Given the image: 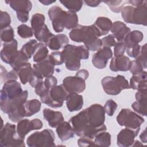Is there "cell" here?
Instances as JSON below:
<instances>
[{"label":"cell","instance_id":"57","mask_svg":"<svg viewBox=\"0 0 147 147\" xmlns=\"http://www.w3.org/2000/svg\"><path fill=\"white\" fill-rule=\"evenodd\" d=\"M30 126L32 130H39L43 126V123L38 118H34L30 121Z\"/></svg>","mask_w":147,"mask_h":147},{"label":"cell","instance_id":"1","mask_svg":"<svg viewBox=\"0 0 147 147\" xmlns=\"http://www.w3.org/2000/svg\"><path fill=\"white\" fill-rule=\"evenodd\" d=\"M69 38L76 42H84V46L91 51H97L102 46L100 34L94 25H78L69 33Z\"/></svg>","mask_w":147,"mask_h":147},{"label":"cell","instance_id":"23","mask_svg":"<svg viewBox=\"0 0 147 147\" xmlns=\"http://www.w3.org/2000/svg\"><path fill=\"white\" fill-rule=\"evenodd\" d=\"M69 42L68 37L64 34H58L53 35L45 44L49 49L53 51H57L64 48Z\"/></svg>","mask_w":147,"mask_h":147},{"label":"cell","instance_id":"35","mask_svg":"<svg viewBox=\"0 0 147 147\" xmlns=\"http://www.w3.org/2000/svg\"><path fill=\"white\" fill-rule=\"evenodd\" d=\"M28 60L29 58L27 57V56L23 52L20 50L18 51L17 55L12 61V63L10 64V65L13 68V69H14L17 71L20 67L28 63Z\"/></svg>","mask_w":147,"mask_h":147},{"label":"cell","instance_id":"38","mask_svg":"<svg viewBox=\"0 0 147 147\" xmlns=\"http://www.w3.org/2000/svg\"><path fill=\"white\" fill-rule=\"evenodd\" d=\"M24 103L20 105L16 110L8 114V117L10 121L16 123L22 119L24 117H25Z\"/></svg>","mask_w":147,"mask_h":147},{"label":"cell","instance_id":"53","mask_svg":"<svg viewBox=\"0 0 147 147\" xmlns=\"http://www.w3.org/2000/svg\"><path fill=\"white\" fill-rule=\"evenodd\" d=\"M49 90L50 89L46 87L43 81L38 83L34 87V91L36 94L40 96H41L47 94Z\"/></svg>","mask_w":147,"mask_h":147},{"label":"cell","instance_id":"2","mask_svg":"<svg viewBox=\"0 0 147 147\" xmlns=\"http://www.w3.org/2000/svg\"><path fill=\"white\" fill-rule=\"evenodd\" d=\"M64 61L67 69L77 71L80 67V60L89 57V50L84 45H66L62 51Z\"/></svg>","mask_w":147,"mask_h":147},{"label":"cell","instance_id":"30","mask_svg":"<svg viewBox=\"0 0 147 147\" xmlns=\"http://www.w3.org/2000/svg\"><path fill=\"white\" fill-rule=\"evenodd\" d=\"M41 105V102L36 99L26 100L24 103L25 117H31L38 113L40 110Z\"/></svg>","mask_w":147,"mask_h":147},{"label":"cell","instance_id":"28","mask_svg":"<svg viewBox=\"0 0 147 147\" xmlns=\"http://www.w3.org/2000/svg\"><path fill=\"white\" fill-rule=\"evenodd\" d=\"M93 25L98 29L101 36L106 35L109 32L111 28L113 22L107 17H99Z\"/></svg>","mask_w":147,"mask_h":147},{"label":"cell","instance_id":"29","mask_svg":"<svg viewBox=\"0 0 147 147\" xmlns=\"http://www.w3.org/2000/svg\"><path fill=\"white\" fill-rule=\"evenodd\" d=\"M144 38V34L142 32L134 30L130 31L125 37L123 42H125L126 48L134 47L138 44Z\"/></svg>","mask_w":147,"mask_h":147},{"label":"cell","instance_id":"52","mask_svg":"<svg viewBox=\"0 0 147 147\" xmlns=\"http://www.w3.org/2000/svg\"><path fill=\"white\" fill-rule=\"evenodd\" d=\"M102 43L103 47L110 48L114 46L116 44L115 37L113 34H109L102 38Z\"/></svg>","mask_w":147,"mask_h":147},{"label":"cell","instance_id":"11","mask_svg":"<svg viewBox=\"0 0 147 147\" xmlns=\"http://www.w3.org/2000/svg\"><path fill=\"white\" fill-rule=\"evenodd\" d=\"M5 2L16 11L18 20L21 22H26L29 20V12L32 7V2L28 1H5Z\"/></svg>","mask_w":147,"mask_h":147},{"label":"cell","instance_id":"13","mask_svg":"<svg viewBox=\"0 0 147 147\" xmlns=\"http://www.w3.org/2000/svg\"><path fill=\"white\" fill-rule=\"evenodd\" d=\"M69 122L72 125L75 134L79 137L83 136L86 129L91 126L87 120L85 109L72 117L69 120Z\"/></svg>","mask_w":147,"mask_h":147},{"label":"cell","instance_id":"42","mask_svg":"<svg viewBox=\"0 0 147 147\" xmlns=\"http://www.w3.org/2000/svg\"><path fill=\"white\" fill-rule=\"evenodd\" d=\"M78 25V17L76 12L68 10L65 28L71 29L75 28Z\"/></svg>","mask_w":147,"mask_h":147},{"label":"cell","instance_id":"39","mask_svg":"<svg viewBox=\"0 0 147 147\" xmlns=\"http://www.w3.org/2000/svg\"><path fill=\"white\" fill-rule=\"evenodd\" d=\"M1 82H5L7 80H17L18 78V75L17 72L12 69L11 71L7 72L5 68H4L2 65H1Z\"/></svg>","mask_w":147,"mask_h":147},{"label":"cell","instance_id":"43","mask_svg":"<svg viewBox=\"0 0 147 147\" xmlns=\"http://www.w3.org/2000/svg\"><path fill=\"white\" fill-rule=\"evenodd\" d=\"M17 33L22 38H28L34 35V31L32 28L22 24L17 27Z\"/></svg>","mask_w":147,"mask_h":147},{"label":"cell","instance_id":"33","mask_svg":"<svg viewBox=\"0 0 147 147\" xmlns=\"http://www.w3.org/2000/svg\"><path fill=\"white\" fill-rule=\"evenodd\" d=\"M34 35L37 40L46 44L53 34L49 31L47 25L45 24L42 27L34 31Z\"/></svg>","mask_w":147,"mask_h":147},{"label":"cell","instance_id":"19","mask_svg":"<svg viewBox=\"0 0 147 147\" xmlns=\"http://www.w3.org/2000/svg\"><path fill=\"white\" fill-rule=\"evenodd\" d=\"M131 65V60L125 55L114 56L112 58L109 68L114 72L117 71H127L129 70Z\"/></svg>","mask_w":147,"mask_h":147},{"label":"cell","instance_id":"40","mask_svg":"<svg viewBox=\"0 0 147 147\" xmlns=\"http://www.w3.org/2000/svg\"><path fill=\"white\" fill-rule=\"evenodd\" d=\"M60 2L67 8L68 10L74 12L79 11L83 3L82 1H60Z\"/></svg>","mask_w":147,"mask_h":147},{"label":"cell","instance_id":"60","mask_svg":"<svg viewBox=\"0 0 147 147\" xmlns=\"http://www.w3.org/2000/svg\"><path fill=\"white\" fill-rule=\"evenodd\" d=\"M140 138L141 140V141H142V142L146 144V129H145L140 134Z\"/></svg>","mask_w":147,"mask_h":147},{"label":"cell","instance_id":"24","mask_svg":"<svg viewBox=\"0 0 147 147\" xmlns=\"http://www.w3.org/2000/svg\"><path fill=\"white\" fill-rule=\"evenodd\" d=\"M56 133L62 141L73 138L75 134L72 125L67 121H63L56 127Z\"/></svg>","mask_w":147,"mask_h":147},{"label":"cell","instance_id":"46","mask_svg":"<svg viewBox=\"0 0 147 147\" xmlns=\"http://www.w3.org/2000/svg\"><path fill=\"white\" fill-rule=\"evenodd\" d=\"M48 58L54 65H61L63 63H64L62 51L53 52L49 55H48Z\"/></svg>","mask_w":147,"mask_h":147},{"label":"cell","instance_id":"45","mask_svg":"<svg viewBox=\"0 0 147 147\" xmlns=\"http://www.w3.org/2000/svg\"><path fill=\"white\" fill-rule=\"evenodd\" d=\"M14 32L11 26L1 30V39L3 42H9L14 38Z\"/></svg>","mask_w":147,"mask_h":147},{"label":"cell","instance_id":"50","mask_svg":"<svg viewBox=\"0 0 147 147\" xmlns=\"http://www.w3.org/2000/svg\"><path fill=\"white\" fill-rule=\"evenodd\" d=\"M144 68L142 65L137 60H134L131 61V65L129 71L133 74V75H138L144 71Z\"/></svg>","mask_w":147,"mask_h":147},{"label":"cell","instance_id":"25","mask_svg":"<svg viewBox=\"0 0 147 147\" xmlns=\"http://www.w3.org/2000/svg\"><path fill=\"white\" fill-rule=\"evenodd\" d=\"M66 105L70 112L80 110L83 105L82 95L77 93H69L66 99Z\"/></svg>","mask_w":147,"mask_h":147},{"label":"cell","instance_id":"18","mask_svg":"<svg viewBox=\"0 0 147 147\" xmlns=\"http://www.w3.org/2000/svg\"><path fill=\"white\" fill-rule=\"evenodd\" d=\"M18 42L16 39L9 42H4L1 51V58L4 63L10 64L18 54Z\"/></svg>","mask_w":147,"mask_h":147},{"label":"cell","instance_id":"12","mask_svg":"<svg viewBox=\"0 0 147 147\" xmlns=\"http://www.w3.org/2000/svg\"><path fill=\"white\" fill-rule=\"evenodd\" d=\"M28 96V91L24 90L21 94L14 98L0 100V107L1 110L3 113L8 114L23 104L26 100Z\"/></svg>","mask_w":147,"mask_h":147},{"label":"cell","instance_id":"8","mask_svg":"<svg viewBox=\"0 0 147 147\" xmlns=\"http://www.w3.org/2000/svg\"><path fill=\"white\" fill-rule=\"evenodd\" d=\"M118 123L131 129H140L141 125L144 122V119L138 114L129 109H122L117 117Z\"/></svg>","mask_w":147,"mask_h":147},{"label":"cell","instance_id":"5","mask_svg":"<svg viewBox=\"0 0 147 147\" xmlns=\"http://www.w3.org/2000/svg\"><path fill=\"white\" fill-rule=\"evenodd\" d=\"M0 146L1 147L25 146L24 138L19 136L14 124L7 122L0 131Z\"/></svg>","mask_w":147,"mask_h":147},{"label":"cell","instance_id":"7","mask_svg":"<svg viewBox=\"0 0 147 147\" xmlns=\"http://www.w3.org/2000/svg\"><path fill=\"white\" fill-rule=\"evenodd\" d=\"M55 136L51 129H44L41 131H35L26 140V144L30 147L55 146Z\"/></svg>","mask_w":147,"mask_h":147},{"label":"cell","instance_id":"14","mask_svg":"<svg viewBox=\"0 0 147 147\" xmlns=\"http://www.w3.org/2000/svg\"><path fill=\"white\" fill-rule=\"evenodd\" d=\"M23 91L21 84L17 80H10L5 82L1 90L0 100L14 98Z\"/></svg>","mask_w":147,"mask_h":147},{"label":"cell","instance_id":"56","mask_svg":"<svg viewBox=\"0 0 147 147\" xmlns=\"http://www.w3.org/2000/svg\"><path fill=\"white\" fill-rule=\"evenodd\" d=\"M45 85L47 88L49 89L52 88V87L57 86V80L56 78V77L51 75L45 78V79L44 81Z\"/></svg>","mask_w":147,"mask_h":147},{"label":"cell","instance_id":"21","mask_svg":"<svg viewBox=\"0 0 147 147\" xmlns=\"http://www.w3.org/2000/svg\"><path fill=\"white\" fill-rule=\"evenodd\" d=\"M43 116L51 127H56L64 121L63 114L60 111H54L50 109L45 108L44 109Z\"/></svg>","mask_w":147,"mask_h":147},{"label":"cell","instance_id":"37","mask_svg":"<svg viewBox=\"0 0 147 147\" xmlns=\"http://www.w3.org/2000/svg\"><path fill=\"white\" fill-rule=\"evenodd\" d=\"M45 16L41 13H36L33 14L30 20L31 28L33 31H36L42 27L45 24Z\"/></svg>","mask_w":147,"mask_h":147},{"label":"cell","instance_id":"48","mask_svg":"<svg viewBox=\"0 0 147 147\" xmlns=\"http://www.w3.org/2000/svg\"><path fill=\"white\" fill-rule=\"evenodd\" d=\"M146 44L141 46V49L139 55L136 58V60L140 62L144 69L146 68Z\"/></svg>","mask_w":147,"mask_h":147},{"label":"cell","instance_id":"62","mask_svg":"<svg viewBox=\"0 0 147 147\" xmlns=\"http://www.w3.org/2000/svg\"><path fill=\"white\" fill-rule=\"evenodd\" d=\"M138 145H143V144H141L140 142L138 141V140H134V143L132 146H138Z\"/></svg>","mask_w":147,"mask_h":147},{"label":"cell","instance_id":"41","mask_svg":"<svg viewBox=\"0 0 147 147\" xmlns=\"http://www.w3.org/2000/svg\"><path fill=\"white\" fill-rule=\"evenodd\" d=\"M103 2L107 5V6L109 7V8L112 11L118 13L120 11H121L122 9L123 8V7H124V5L126 3L128 2V1H122V0H119V1L110 0V1H103Z\"/></svg>","mask_w":147,"mask_h":147},{"label":"cell","instance_id":"44","mask_svg":"<svg viewBox=\"0 0 147 147\" xmlns=\"http://www.w3.org/2000/svg\"><path fill=\"white\" fill-rule=\"evenodd\" d=\"M146 100H140L133 102L131 105V107L137 114L142 116L146 115Z\"/></svg>","mask_w":147,"mask_h":147},{"label":"cell","instance_id":"4","mask_svg":"<svg viewBox=\"0 0 147 147\" xmlns=\"http://www.w3.org/2000/svg\"><path fill=\"white\" fill-rule=\"evenodd\" d=\"M69 94L62 84L52 87L47 94L40 98L41 103L52 108L57 109L63 105L64 101L66 100Z\"/></svg>","mask_w":147,"mask_h":147},{"label":"cell","instance_id":"6","mask_svg":"<svg viewBox=\"0 0 147 147\" xmlns=\"http://www.w3.org/2000/svg\"><path fill=\"white\" fill-rule=\"evenodd\" d=\"M101 84L105 93L111 95H117L122 90L130 88L127 80L121 75L115 77L105 76L102 79Z\"/></svg>","mask_w":147,"mask_h":147},{"label":"cell","instance_id":"51","mask_svg":"<svg viewBox=\"0 0 147 147\" xmlns=\"http://www.w3.org/2000/svg\"><path fill=\"white\" fill-rule=\"evenodd\" d=\"M126 49V47L123 41L116 42L114 48V56H118L121 55H123Z\"/></svg>","mask_w":147,"mask_h":147},{"label":"cell","instance_id":"47","mask_svg":"<svg viewBox=\"0 0 147 147\" xmlns=\"http://www.w3.org/2000/svg\"><path fill=\"white\" fill-rule=\"evenodd\" d=\"M117 103L111 99L107 100L103 106L105 113L110 117H111L114 115L115 110H117Z\"/></svg>","mask_w":147,"mask_h":147},{"label":"cell","instance_id":"34","mask_svg":"<svg viewBox=\"0 0 147 147\" xmlns=\"http://www.w3.org/2000/svg\"><path fill=\"white\" fill-rule=\"evenodd\" d=\"M16 130L20 137L25 139V136L30 132L31 129L30 121L28 119H22L17 122Z\"/></svg>","mask_w":147,"mask_h":147},{"label":"cell","instance_id":"59","mask_svg":"<svg viewBox=\"0 0 147 147\" xmlns=\"http://www.w3.org/2000/svg\"><path fill=\"white\" fill-rule=\"evenodd\" d=\"M84 2L88 6L96 7V6H98L102 1L92 0V1H84Z\"/></svg>","mask_w":147,"mask_h":147},{"label":"cell","instance_id":"10","mask_svg":"<svg viewBox=\"0 0 147 147\" xmlns=\"http://www.w3.org/2000/svg\"><path fill=\"white\" fill-rule=\"evenodd\" d=\"M87 120L90 125L99 127L104 124L105 111L103 107L99 104H93L85 109Z\"/></svg>","mask_w":147,"mask_h":147},{"label":"cell","instance_id":"26","mask_svg":"<svg viewBox=\"0 0 147 147\" xmlns=\"http://www.w3.org/2000/svg\"><path fill=\"white\" fill-rule=\"evenodd\" d=\"M147 83V72L143 71L141 73L133 75L130 79L129 86L133 90H140L143 89H146Z\"/></svg>","mask_w":147,"mask_h":147},{"label":"cell","instance_id":"54","mask_svg":"<svg viewBox=\"0 0 147 147\" xmlns=\"http://www.w3.org/2000/svg\"><path fill=\"white\" fill-rule=\"evenodd\" d=\"M78 145L80 147L94 146V140L86 136H82L78 140Z\"/></svg>","mask_w":147,"mask_h":147},{"label":"cell","instance_id":"61","mask_svg":"<svg viewBox=\"0 0 147 147\" xmlns=\"http://www.w3.org/2000/svg\"><path fill=\"white\" fill-rule=\"evenodd\" d=\"M39 2L41 3H42L44 5H49L51 3H53L56 2V1H49V0H42V1H39Z\"/></svg>","mask_w":147,"mask_h":147},{"label":"cell","instance_id":"31","mask_svg":"<svg viewBox=\"0 0 147 147\" xmlns=\"http://www.w3.org/2000/svg\"><path fill=\"white\" fill-rule=\"evenodd\" d=\"M49 51L45 44L43 42H38L36 51L33 54V60L36 63L42 61L48 57Z\"/></svg>","mask_w":147,"mask_h":147},{"label":"cell","instance_id":"9","mask_svg":"<svg viewBox=\"0 0 147 147\" xmlns=\"http://www.w3.org/2000/svg\"><path fill=\"white\" fill-rule=\"evenodd\" d=\"M48 16L52 21L53 30L56 33L63 31L65 27L67 12L57 6H52L48 11Z\"/></svg>","mask_w":147,"mask_h":147},{"label":"cell","instance_id":"3","mask_svg":"<svg viewBox=\"0 0 147 147\" xmlns=\"http://www.w3.org/2000/svg\"><path fill=\"white\" fill-rule=\"evenodd\" d=\"M121 16L126 23L146 26L147 2L137 6L127 5L123 7Z\"/></svg>","mask_w":147,"mask_h":147},{"label":"cell","instance_id":"15","mask_svg":"<svg viewBox=\"0 0 147 147\" xmlns=\"http://www.w3.org/2000/svg\"><path fill=\"white\" fill-rule=\"evenodd\" d=\"M83 79L75 75L67 76L63 80V84L69 93H81L86 88V83Z\"/></svg>","mask_w":147,"mask_h":147},{"label":"cell","instance_id":"36","mask_svg":"<svg viewBox=\"0 0 147 147\" xmlns=\"http://www.w3.org/2000/svg\"><path fill=\"white\" fill-rule=\"evenodd\" d=\"M37 43L38 42L36 40L31 39L23 45L20 50L23 52L29 59L32 57V55H33L36 51Z\"/></svg>","mask_w":147,"mask_h":147},{"label":"cell","instance_id":"22","mask_svg":"<svg viewBox=\"0 0 147 147\" xmlns=\"http://www.w3.org/2000/svg\"><path fill=\"white\" fill-rule=\"evenodd\" d=\"M110 30L118 42L123 41L127 34L131 31L125 23L119 21L113 23Z\"/></svg>","mask_w":147,"mask_h":147},{"label":"cell","instance_id":"27","mask_svg":"<svg viewBox=\"0 0 147 147\" xmlns=\"http://www.w3.org/2000/svg\"><path fill=\"white\" fill-rule=\"evenodd\" d=\"M19 78L22 84H25L33 77L34 74V71L30 63L28 62L25 64L20 67L17 71Z\"/></svg>","mask_w":147,"mask_h":147},{"label":"cell","instance_id":"49","mask_svg":"<svg viewBox=\"0 0 147 147\" xmlns=\"http://www.w3.org/2000/svg\"><path fill=\"white\" fill-rule=\"evenodd\" d=\"M10 23L11 18L10 15L8 14L7 12L1 10L0 13L1 30L10 26Z\"/></svg>","mask_w":147,"mask_h":147},{"label":"cell","instance_id":"17","mask_svg":"<svg viewBox=\"0 0 147 147\" xmlns=\"http://www.w3.org/2000/svg\"><path fill=\"white\" fill-rule=\"evenodd\" d=\"M113 56L110 48L103 47L95 52L92 57V63L98 69H103L107 65L109 59Z\"/></svg>","mask_w":147,"mask_h":147},{"label":"cell","instance_id":"20","mask_svg":"<svg viewBox=\"0 0 147 147\" xmlns=\"http://www.w3.org/2000/svg\"><path fill=\"white\" fill-rule=\"evenodd\" d=\"M33 68L36 74L45 78L52 75L55 71V65L48 58L42 61L33 64Z\"/></svg>","mask_w":147,"mask_h":147},{"label":"cell","instance_id":"32","mask_svg":"<svg viewBox=\"0 0 147 147\" xmlns=\"http://www.w3.org/2000/svg\"><path fill=\"white\" fill-rule=\"evenodd\" d=\"M111 135L106 131L98 133L94 138V146L108 147L111 145Z\"/></svg>","mask_w":147,"mask_h":147},{"label":"cell","instance_id":"58","mask_svg":"<svg viewBox=\"0 0 147 147\" xmlns=\"http://www.w3.org/2000/svg\"><path fill=\"white\" fill-rule=\"evenodd\" d=\"M76 75L82 78L84 80H86L87 79V78H88V76H89V72H88V71L87 70L83 69L79 70L76 73Z\"/></svg>","mask_w":147,"mask_h":147},{"label":"cell","instance_id":"55","mask_svg":"<svg viewBox=\"0 0 147 147\" xmlns=\"http://www.w3.org/2000/svg\"><path fill=\"white\" fill-rule=\"evenodd\" d=\"M140 49H141V45L138 44L134 47L126 48V51L127 55H129V56L136 59L139 55Z\"/></svg>","mask_w":147,"mask_h":147},{"label":"cell","instance_id":"16","mask_svg":"<svg viewBox=\"0 0 147 147\" xmlns=\"http://www.w3.org/2000/svg\"><path fill=\"white\" fill-rule=\"evenodd\" d=\"M140 129H131L127 127L121 130L117 135V143L118 146L121 147L132 146L136 137L138 134Z\"/></svg>","mask_w":147,"mask_h":147}]
</instances>
